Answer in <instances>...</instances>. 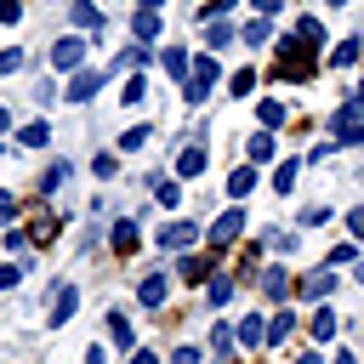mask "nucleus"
<instances>
[{"label": "nucleus", "instance_id": "nucleus-2", "mask_svg": "<svg viewBox=\"0 0 364 364\" xmlns=\"http://www.w3.org/2000/svg\"><path fill=\"white\" fill-rule=\"evenodd\" d=\"M210 85H216V63H210V57H199V63L188 68V85H182V97H188V102H205V97H210Z\"/></svg>", "mask_w": 364, "mask_h": 364}, {"label": "nucleus", "instance_id": "nucleus-6", "mask_svg": "<svg viewBox=\"0 0 364 364\" xmlns=\"http://www.w3.org/2000/svg\"><path fill=\"white\" fill-rule=\"evenodd\" d=\"M91 91H102V74H97V68H80V74L68 80V97H74V102H91Z\"/></svg>", "mask_w": 364, "mask_h": 364}, {"label": "nucleus", "instance_id": "nucleus-25", "mask_svg": "<svg viewBox=\"0 0 364 364\" xmlns=\"http://www.w3.org/2000/svg\"><path fill=\"white\" fill-rule=\"evenodd\" d=\"M256 119L273 131V125H284V108H279V102H262V108H256Z\"/></svg>", "mask_w": 364, "mask_h": 364}, {"label": "nucleus", "instance_id": "nucleus-35", "mask_svg": "<svg viewBox=\"0 0 364 364\" xmlns=\"http://www.w3.org/2000/svg\"><path fill=\"white\" fill-rule=\"evenodd\" d=\"M17 17H23V6L17 0H0V23H17Z\"/></svg>", "mask_w": 364, "mask_h": 364}, {"label": "nucleus", "instance_id": "nucleus-5", "mask_svg": "<svg viewBox=\"0 0 364 364\" xmlns=\"http://www.w3.org/2000/svg\"><path fill=\"white\" fill-rule=\"evenodd\" d=\"M193 239H199L193 222H165V228H159V245H165V250H188Z\"/></svg>", "mask_w": 364, "mask_h": 364}, {"label": "nucleus", "instance_id": "nucleus-19", "mask_svg": "<svg viewBox=\"0 0 364 364\" xmlns=\"http://www.w3.org/2000/svg\"><path fill=\"white\" fill-rule=\"evenodd\" d=\"M114 250H119V256L136 250V222H119V228H114Z\"/></svg>", "mask_w": 364, "mask_h": 364}, {"label": "nucleus", "instance_id": "nucleus-31", "mask_svg": "<svg viewBox=\"0 0 364 364\" xmlns=\"http://www.w3.org/2000/svg\"><path fill=\"white\" fill-rule=\"evenodd\" d=\"M250 85H256V74H250V68H239V74H233V97H245Z\"/></svg>", "mask_w": 364, "mask_h": 364}, {"label": "nucleus", "instance_id": "nucleus-24", "mask_svg": "<svg viewBox=\"0 0 364 364\" xmlns=\"http://www.w3.org/2000/svg\"><path fill=\"white\" fill-rule=\"evenodd\" d=\"M210 347H216V358H228V353H233V330H228V318L216 324V336H210Z\"/></svg>", "mask_w": 364, "mask_h": 364}, {"label": "nucleus", "instance_id": "nucleus-7", "mask_svg": "<svg viewBox=\"0 0 364 364\" xmlns=\"http://www.w3.org/2000/svg\"><path fill=\"white\" fill-rule=\"evenodd\" d=\"M165 290H171V279H165V273H148V279L136 284V301H142V307H159Z\"/></svg>", "mask_w": 364, "mask_h": 364}, {"label": "nucleus", "instance_id": "nucleus-34", "mask_svg": "<svg viewBox=\"0 0 364 364\" xmlns=\"http://www.w3.org/2000/svg\"><path fill=\"white\" fill-rule=\"evenodd\" d=\"M23 68V51H0V74H17Z\"/></svg>", "mask_w": 364, "mask_h": 364}, {"label": "nucleus", "instance_id": "nucleus-18", "mask_svg": "<svg viewBox=\"0 0 364 364\" xmlns=\"http://www.w3.org/2000/svg\"><path fill=\"white\" fill-rule=\"evenodd\" d=\"M74 23H80V28H102V11H97L91 0H74Z\"/></svg>", "mask_w": 364, "mask_h": 364}, {"label": "nucleus", "instance_id": "nucleus-27", "mask_svg": "<svg viewBox=\"0 0 364 364\" xmlns=\"http://www.w3.org/2000/svg\"><path fill=\"white\" fill-rule=\"evenodd\" d=\"M250 159H256V165L273 159V136H250Z\"/></svg>", "mask_w": 364, "mask_h": 364}, {"label": "nucleus", "instance_id": "nucleus-14", "mask_svg": "<svg viewBox=\"0 0 364 364\" xmlns=\"http://www.w3.org/2000/svg\"><path fill=\"white\" fill-rule=\"evenodd\" d=\"M188 68H193V63H188V51H182V46H165V74H171V80H182Z\"/></svg>", "mask_w": 364, "mask_h": 364}, {"label": "nucleus", "instance_id": "nucleus-1", "mask_svg": "<svg viewBox=\"0 0 364 364\" xmlns=\"http://www.w3.org/2000/svg\"><path fill=\"white\" fill-rule=\"evenodd\" d=\"M313 63H318V46H307V40L296 34V40H284V51H279L273 74H279V80H301V74H307Z\"/></svg>", "mask_w": 364, "mask_h": 364}, {"label": "nucleus", "instance_id": "nucleus-42", "mask_svg": "<svg viewBox=\"0 0 364 364\" xmlns=\"http://www.w3.org/2000/svg\"><path fill=\"white\" fill-rule=\"evenodd\" d=\"M159 6H165V0H136V11H159Z\"/></svg>", "mask_w": 364, "mask_h": 364}, {"label": "nucleus", "instance_id": "nucleus-40", "mask_svg": "<svg viewBox=\"0 0 364 364\" xmlns=\"http://www.w3.org/2000/svg\"><path fill=\"white\" fill-rule=\"evenodd\" d=\"M279 6H284V0H256V11H262V17H273Z\"/></svg>", "mask_w": 364, "mask_h": 364}, {"label": "nucleus", "instance_id": "nucleus-15", "mask_svg": "<svg viewBox=\"0 0 364 364\" xmlns=\"http://www.w3.org/2000/svg\"><path fill=\"white\" fill-rule=\"evenodd\" d=\"M250 188H256V171H250V165H239V171L228 176V193H233V199H245Z\"/></svg>", "mask_w": 364, "mask_h": 364}, {"label": "nucleus", "instance_id": "nucleus-22", "mask_svg": "<svg viewBox=\"0 0 364 364\" xmlns=\"http://www.w3.org/2000/svg\"><path fill=\"white\" fill-rule=\"evenodd\" d=\"M330 63H336V68H347V63H358V40H341V46L330 51Z\"/></svg>", "mask_w": 364, "mask_h": 364}, {"label": "nucleus", "instance_id": "nucleus-10", "mask_svg": "<svg viewBox=\"0 0 364 364\" xmlns=\"http://www.w3.org/2000/svg\"><path fill=\"white\" fill-rule=\"evenodd\" d=\"M176 171H182V176H199V171H205V148H199V142L182 148V154H176Z\"/></svg>", "mask_w": 364, "mask_h": 364}, {"label": "nucleus", "instance_id": "nucleus-47", "mask_svg": "<svg viewBox=\"0 0 364 364\" xmlns=\"http://www.w3.org/2000/svg\"><path fill=\"white\" fill-rule=\"evenodd\" d=\"M358 284H364V267H358Z\"/></svg>", "mask_w": 364, "mask_h": 364}, {"label": "nucleus", "instance_id": "nucleus-23", "mask_svg": "<svg viewBox=\"0 0 364 364\" xmlns=\"http://www.w3.org/2000/svg\"><path fill=\"white\" fill-rule=\"evenodd\" d=\"M119 97H125V102H142V97H148V80H142V68L125 80V91H119Z\"/></svg>", "mask_w": 364, "mask_h": 364}, {"label": "nucleus", "instance_id": "nucleus-20", "mask_svg": "<svg viewBox=\"0 0 364 364\" xmlns=\"http://www.w3.org/2000/svg\"><path fill=\"white\" fill-rule=\"evenodd\" d=\"M290 330H296V313H273V324H267V341L279 347V341H284Z\"/></svg>", "mask_w": 364, "mask_h": 364}, {"label": "nucleus", "instance_id": "nucleus-33", "mask_svg": "<svg viewBox=\"0 0 364 364\" xmlns=\"http://www.w3.org/2000/svg\"><path fill=\"white\" fill-rule=\"evenodd\" d=\"M233 296V279H210V301H228Z\"/></svg>", "mask_w": 364, "mask_h": 364}, {"label": "nucleus", "instance_id": "nucleus-3", "mask_svg": "<svg viewBox=\"0 0 364 364\" xmlns=\"http://www.w3.org/2000/svg\"><path fill=\"white\" fill-rule=\"evenodd\" d=\"M239 233H245V210H239V205H228V210L210 222V239H216V245H233Z\"/></svg>", "mask_w": 364, "mask_h": 364}, {"label": "nucleus", "instance_id": "nucleus-32", "mask_svg": "<svg viewBox=\"0 0 364 364\" xmlns=\"http://www.w3.org/2000/svg\"><path fill=\"white\" fill-rule=\"evenodd\" d=\"M290 182H296V165H290V159H284V165H279V176H273V188H279V193H284V188H290Z\"/></svg>", "mask_w": 364, "mask_h": 364}, {"label": "nucleus", "instance_id": "nucleus-44", "mask_svg": "<svg viewBox=\"0 0 364 364\" xmlns=\"http://www.w3.org/2000/svg\"><path fill=\"white\" fill-rule=\"evenodd\" d=\"M330 364H358V358H353V353H336V358H330Z\"/></svg>", "mask_w": 364, "mask_h": 364}, {"label": "nucleus", "instance_id": "nucleus-37", "mask_svg": "<svg viewBox=\"0 0 364 364\" xmlns=\"http://www.w3.org/2000/svg\"><path fill=\"white\" fill-rule=\"evenodd\" d=\"M17 279H23V267H0V290H11Z\"/></svg>", "mask_w": 364, "mask_h": 364}, {"label": "nucleus", "instance_id": "nucleus-28", "mask_svg": "<svg viewBox=\"0 0 364 364\" xmlns=\"http://www.w3.org/2000/svg\"><path fill=\"white\" fill-rule=\"evenodd\" d=\"M63 176H68V165H51V171L40 176V193H51V188H63Z\"/></svg>", "mask_w": 364, "mask_h": 364}, {"label": "nucleus", "instance_id": "nucleus-36", "mask_svg": "<svg viewBox=\"0 0 364 364\" xmlns=\"http://www.w3.org/2000/svg\"><path fill=\"white\" fill-rule=\"evenodd\" d=\"M171 364H199V347H176V353H171Z\"/></svg>", "mask_w": 364, "mask_h": 364}, {"label": "nucleus", "instance_id": "nucleus-45", "mask_svg": "<svg viewBox=\"0 0 364 364\" xmlns=\"http://www.w3.org/2000/svg\"><path fill=\"white\" fill-rule=\"evenodd\" d=\"M296 364H318V353H301V358H296Z\"/></svg>", "mask_w": 364, "mask_h": 364}, {"label": "nucleus", "instance_id": "nucleus-13", "mask_svg": "<svg viewBox=\"0 0 364 364\" xmlns=\"http://www.w3.org/2000/svg\"><path fill=\"white\" fill-rule=\"evenodd\" d=\"M131 28H136V40H142V46H148V40H159V11H136V23H131Z\"/></svg>", "mask_w": 364, "mask_h": 364}, {"label": "nucleus", "instance_id": "nucleus-30", "mask_svg": "<svg viewBox=\"0 0 364 364\" xmlns=\"http://www.w3.org/2000/svg\"><path fill=\"white\" fill-rule=\"evenodd\" d=\"M267 34H273V23H267V17H262V23H250V28H245V40H250V46H262V40H267Z\"/></svg>", "mask_w": 364, "mask_h": 364}, {"label": "nucleus", "instance_id": "nucleus-41", "mask_svg": "<svg viewBox=\"0 0 364 364\" xmlns=\"http://www.w3.org/2000/svg\"><path fill=\"white\" fill-rule=\"evenodd\" d=\"M125 364H159V358H154V353H142V347H136V353H131V358H125Z\"/></svg>", "mask_w": 364, "mask_h": 364}, {"label": "nucleus", "instance_id": "nucleus-4", "mask_svg": "<svg viewBox=\"0 0 364 364\" xmlns=\"http://www.w3.org/2000/svg\"><path fill=\"white\" fill-rule=\"evenodd\" d=\"M80 57H85V40H80V34H63V40L51 46V63H57V68H80Z\"/></svg>", "mask_w": 364, "mask_h": 364}, {"label": "nucleus", "instance_id": "nucleus-26", "mask_svg": "<svg viewBox=\"0 0 364 364\" xmlns=\"http://www.w3.org/2000/svg\"><path fill=\"white\" fill-rule=\"evenodd\" d=\"M148 136H154V131H148V125H131V131H125V136H119V148H142V142H148Z\"/></svg>", "mask_w": 364, "mask_h": 364}, {"label": "nucleus", "instance_id": "nucleus-21", "mask_svg": "<svg viewBox=\"0 0 364 364\" xmlns=\"http://www.w3.org/2000/svg\"><path fill=\"white\" fill-rule=\"evenodd\" d=\"M17 136H23L28 148H46V136H51V125H46V119H34V125H23Z\"/></svg>", "mask_w": 364, "mask_h": 364}, {"label": "nucleus", "instance_id": "nucleus-43", "mask_svg": "<svg viewBox=\"0 0 364 364\" xmlns=\"http://www.w3.org/2000/svg\"><path fill=\"white\" fill-rule=\"evenodd\" d=\"M0 131H11V114H6V102H0Z\"/></svg>", "mask_w": 364, "mask_h": 364}, {"label": "nucleus", "instance_id": "nucleus-11", "mask_svg": "<svg viewBox=\"0 0 364 364\" xmlns=\"http://www.w3.org/2000/svg\"><path fill=\"white\" fill-rule=\"evenodd\" d=\"M330 290H336V273H307V279H301V296H313V301L330 296Z\"/></svg>", "mask_w": 364, "mask_h": 364}, {"label": "nucleus", "instance_id": "nucleus-29", "mask_svg": "<svg viewBox=\"0 0 364 364\" xmlns=\"http://www.w3.org/2000/svg\"><path fill=\"white\" fill-rule=\"evenodd\" d=\"M205 273H210V267H205V262H199V256H188V262H182V279H188V284H199V279H205Z\"/></svg>", "mask_w": 364, "mask_h": 364}, {"label": "nucleus", "instance_id": "nucleus-8", "mask_svg": "<svg viewBox=\"0 0 364 364\" xmlns=\"http://www.w3.org/2000/svg\"><path fill=\"white\" fill-rule=\"evenodd\" d=\"M74 307H80V290H74V284H63V290H57V301H51V324H68V318H74Z\"/></svg>", "mask_w": 364, "mask_h": 364}, {"label": "nucleus", "instance_id": "nucleus-39", "mask_svg": "<svg viewBox=\"0 0 364 364\" xmlns=\"http://www.w3.org/2000/svg\"><path fill=\"white\" fill-rule=\"evenodd\" d=\"M347 228H353V233H358V239H364V205H358V210H353V216H347Z\"/></svg>", "mask_w": 364, "mask_h": 364}, {"label": "nucleus", "instance_id": "nucleus-38", "mask_svg": "<svg viewBox=\"0 0 364 364\" xmlns=\"http://www.w3.org/2000/svg\"><path fill=\"white\" fill-rule=\"evenodd\" d=\"M11 216H17V199H11V193H0V222H11Z\"/></svg>", "mask_w": 364, "mask_h": 364}, {"label": "nucleus", "instance_id": "nucleus-16", "mask_svg": "<svg viewBox=\"0 0 364 364\" xmlns=\"http://www.w3.org/2000/svg\"><path fill=\"white\" fill-rule=\"evenodd\" d=\"M262 284H267V296H273V301H284V296H290V273H284V267L262 273Z\"/></svg>", "mask_w": 364, "mask_h": 364}, {"label": "nucleus", "instance_id": "nucleus-17", "mask_svg": "<svg viewBox=\"0 0 364 364\" xmlns=\"http://www.w3.org/2000/svg\"><path fill=\"white\" fill-rule=\"evenodd\" d=\"M233 341H245V347H256V341H267V324H262V318H245V324L233 330Z\"/></svg>", "mask_w": 364, "mask_h": 364}, {"label": "nucleus", "instance_id": "nucleus-46", "mask_svg": "<svg viewBox=\"0 0 364 364\" xmlns=\"http://www.w3.org/2000/svg\"><path fill=\"white\" fill-rule=\"evenodd\" d=\"M353 102H364V80H358V91H353Z\"/></svg>", "mask_w": 364, "mask_h": 364}, {"label": "nucleus", "instance_id": "nucleus-12", "mask_svg": "<svg viewBox=\"0 0 364 364\" xmlns=\"http://www.w3.org/2000/svg\"><path fill=\"white\" fill-rule=\"evenodd\" d=\"M108 336H114L119 347H131V353H136V336H131V318H125V313H108Z\"/></svg>", "mask_w": 364, "mask_h": 364}, {"label": "nucleus", "instance_id": "nucleus-9", "mask_svg": "<svg viewBox=\"0 0 364 364\" xmlns=\"http://www.w3.org/2000/svg\"><path fill=\"white\" fill-rule=\"evenodd\" d=\"M307 336H313V341H336V313H330V307H318V313L307 318Z\"/></svg>", "mask_w": 364, "mask_h": 364}]
</instances>
